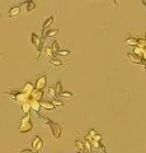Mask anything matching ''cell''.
Listing matches in <instances>:
<instances>
[{
	"mask_svg": "<svg viewBox=\"0 0 146 153\" xmlns=\"http://www.w3.org/2000/svg\"><path fill=\"white\" fill-rule=\"evenodd\" d=\"M51 47H52V50H54V54H55L56 56H57V54L60 52V45H59V41L54 40V41H52V46H51Z\"/></svg>",
	"mask_w": 146,
	"mask_h": 153,
	"instance_id": "ffe728a7",
	"label": "cell"
},
{
	"mask_svg": "<svg viewBox=\"0 0 146 153\" xmlns=\"http://www.w3.org/2000/svg\"><path fill=\"white\" fill-rule=\"evenodd\" d=\"M126 44L130 45V46H135L136 47V46H139V38L128 36V37H126Z\"/></svg>",
	"mask_w": 146,
	"mask_h": 153,
	"instance_id": "5bb4252c",
	"label": "cell"
},
{
	"mask_svg": "<svg viewBox=\"0 0 146 153\" xmlns=\"http://www.w3.org/2000/svg\"><path fill=\"white\" fill-rule=\"evenodd\" d=\"M33 129V124L31 120V115L24 114V116L21 117L19 120V131L21 133H29Z\"/></svg>",
	"mask_w": 146,
	"mask_h": 153,
	"instance_id": "7a4b0ae2",
	"label": "cell"
},
{
	"mask_svg": "<svg viewBox=\"0 0 146 153\" xmlns=\"http://www.w3.org/2000/svg\"><path fill=\"white\" fill-rule=\"evenodd\" d=\"M47 92H48V94L51 96V97H52V100H54V98H57V93H56L55 85H50V87H48V91H47Z\"/></svg>",
	"mask_w": 146,
	"mask_h": 153,
	"instance_id": "7402d4cb",
	"label": "cell"
},
{
	"mask_svg": "<svg viewBox=\"0 0 146 153\" xmlns=\"http://www.w3.org/2000/svg\"><path fill=\"white\" fill-rule=\"evenodd\" d=\"M113 1V4H114V7H117V1H118V0H112Z\"/></svg>",
	"mask_w": 146,
	"mask_h": 153,
	"instance_id": "83f0119b",
	"label": "cell"
},
{
	"mask_svg": "<svg viewBox=\"0 0 146 153\" xmlns=\"http://www.w3.org/2000/svg\"><path fill=\"white\" fill-rule=\"evenodd\" d=\"M52 102L55 103V106H56V107H59V108H64V107H65V103L61 101V100H59V97H57V98H54V100H52Z\"/></svg>",
	"mask_w": 146,
	"mask_h": 153,
	"instance_id": "603a6c76",
	"label": "cell"
},
{
	"mask_svg": "<svg viewBox=\"0 0 146 153\" xmlns=\"http://www.w3.org/2000/svg\"><path fill=\"white\" fill-rule=\"evenodd\" d=\"M0 56H1V54H0Z\"/></svg>",
	"mask_w": 146,
	"mask_h": 153,
	"instance_id": "d6a6232c",
	"label": "cell"
},
{
	"mask_svg": "<svg viewBox=\"0 0 146 153\" xmlns=\"http://www.w3.org/2000/svg\"><path fill=\"white\" fill-rule=\"evenodd\" d=\"M21 108H22V111L24 112V114H29V111L32 110V106H31V102L28 101V102H23L21 105Z\"/></svg>",
	"mask_w": 146,
	"mask_h": 153,
	"instance_id": "ac0fdd59",
	"label": "cell"
},
{
	"mask_svg": "<svg viewBox=\"0 0 146 153\" xmlns=\"http://www.w3.org/2000/svg\"><path fill=\"white\" fill-rule=\"evenodd\" d=\"M21 7H24L26 8V13L27 14H31L34 12L36 9V3L33 1V0H26V1H23L21 4Z\"/></svg>",
	"mask_w": 146,
	"mask_h": 153,
	"instance_id": "8992f818",
	"label": "cell"
},
{
	"mask_svg": "<svg viewBox=\"0 0 146 153\" xmlns=\"http://www.w3.org/2000/svg\"><path fill=\"white\" fill-rule=\"evenodd\" d=\"M60 97H64V98H73V97H74V93H73V92H66V91H64V92L60 94Z\"/></svg>",
	"mask_w": 146,
	"mask_h": 153,
	"instance_id": "cb8c5ba5",
	"label": "cell"
},
{
	"mask_svg": "<svg viewBox=\"0 0 146 153\" xmlns=\"http://www.w3.org/2000/svg\"><path fill=\"white\" fill-rule=\"evenodd\" d=\"M21 9H22V7L21 5H14V7H12L10 9H9V18L10 19H15V18H18V16L21 14Z\"/></svg>",
	"mask_w": 146,
	"mask_h": 153,
	"instance_id": "9c48e42d",
	"label": "cell"
},
{
	"mask_svg": "<svg viewBox=\"0 0 146 153\" xmlns=\"http://www.w3.org/2000/svg\"><path fill=\"white\" fill-rule=\"evenodd\" d=\"M41 106H42V108H45V110H55L56 108V106H55V103L52 102V101H50V100H47V101H41Z\"/></svg>",
	"mask_w": 146,
	"mask_h": 153,
	"instance_id": "7c38bea8",
	"label": "cell"
},
{
	"mask_svg": "<svg viewBox=\"0 0 146 153\" xmlns=\"http://www.w3.org/2000/svg\"><path fill=\"white\" fill-rule=\"evenodd\" d=\"M31 148L33 149L36 153H40L42 151V148H43V140H42V138L40 135H36L33 139L31 142Z\"/></svg>",
	"mask_w": 146,
	"mask_h": 153,
	"instance_id": "277c9868",
	"label": "cell"
},
{
	"mask_svg": "<svg viewBox=\"0 0 146 153\" xmlns=\"http://www.w3.org/2000/svg\"><path fill=\"white\" fill-rule=\"evenodd\" d=\"M126 59L132 64H146V59H144V56L137 55L135 52H127L126 54Z\"/></svg>",
	"mask_w": 146,
	"mask_h": 153,
	"instance_id": "3957f363",
	"label": "cell"
},
{
	"mask_svg": "<svg viewBox=\"0 0 146 153\" xmlns=\"http://www.w3.org/2000/svg\"><path fill=\"white\" fill-rule=\"evenodd\" d=\"M0 18H1V16H0Z\"/></svg>",
	"mask_w": 146,
	"mask_h": 153,
	"instance_id": "1f68e13d",
	"label": "cell"
},
{
	"mask_svg": "<svg viewBox=\"0 0 146 153\" xmlns=\"http://www.w3.org/2000/svg\"><path fill=\"white\" fill-rule=\"evenodd\" d=\"M41 38L42 37H38V35L37 33H32V36H31V44H32V46L34 47V49L37 50L38 49V46H40V44H41Z\"/></svg>",
	"mask_w": 146,
	"mask_h": 153,
	"instance_id": "30bf717a",
	"label": "cell"
},
{
	"mask_svg": "<svg viewBox=\"0 0 146 153\" xmlns=\"http://www.w3.org/2000/svg\"><path fill=\"white\" fill-rule=\"evenodd\" d=\"M52 23H54V16H50L48 18H46L43 21V23H42V32L47 31V28L52 25Z\"/></svg>",
	"mask_w": 146,
	"mask_h": 153,
	"instance_id": "4fadbf2b",
	"label": "cell"
},
{
	"mask_svg": "<svg viewBox=\"0 0 146 153\" xmlns=\"http://www.w3.org/2000/svg\"><path fill=\"white\" fill-rule=\"evenodd\" d=\"M75 147H76V149L79 151V152H85L87 149H85V143H84V140H81L80 138H78L76 137V139H75Z\"/></svg>",
	"mask_w": 146,
	"mask_h": 153,
	"instance_id": "8fae6325",
	"label": "cell"
},
{
	"mask_svg": "<svg viewBox=\"0 0 146 153\" xmlns=\"http://www.w3.org/2000/svg\"><path fill=\"white\" fill-rule=\"evenodd\" d=\"M43 94H45V92L42 89H36L34 88V91L31 93V97H32V101H43Z\"/></svg>",
	"mask_w": 146,
	"mask_h": 153,
	"instance_id": "ba28073f",
	"label": "cell"
},
{
	"mask_svg": "<svg viewBox=\"0 0 146 153\" xmlns=\"http://www.w3.org/2000/svg\"><path fill=\"white\" fill-rule=\"evenodd\" d=\"M76 153H83V152H79V151H78V152H76Z\"/></svg>",
	"mask_w": 146,
	"mask_h": 153,
	"instance_id": "f546056e",
	"label": "cell"
},
{
	"mask_svg": "<svg viewBox=\"0 0 146 153\" xmlns=\"http://www.w3.org/2000/svg\"><path fill=\"white\" fill-rule=\"evenodd\" d=\"M145 40H146V32H145Z\"/></svg>",
	"mask_w": 146,
	"mask_h": 153,
	"instance_id": "f1b7e54d",
	"label": "cell"
},
{
	"mask_svg": "<svg viewBox=\"0 0 146 153\" xmlns=\"http://www.w3.org/2000/svg\"><path fill=\"white\" fill-rule=\"evenodd\" d=\"M67 55H70L69 50H60V52L57 54V56H67Z\"/></svg>",
	"mask_w": 146,
	"mask_h": 153,
	"instance_id": "484cf974",
	"label": "cell"
},
{
	"mask_svg": "<svg viewBox=\"0 0 146 153\" xmlns=\"http://www.w3.org/2000/svg\"><path fill=\"white\" fill-rule=\"evenodd\" d=\"M37 117L41 120V123H43L45 125H47L50 128L51 137L55 138V139H59V138L61 137V131H62V126H61V124L55 123V121H52L51 119L46 117V116H42V115H40L38 112H37Z\"/></svg>",
	"mask_w": 146,
	"mask_h": 153,
	"instance_id": "6da1fadb",
	"label": "cell"
},
{
	"mask_svg": "<svg viewBox=\"0 0 146 153\" xmlns=\"http://www.w3.org/2000/svg\"><path fill=\"white\" fill-rule=\"evenodd\" d=\"M19 153H36L32 148H23V149L19 151Z\"/></svg>",
	"mask_w": 146,
	"mask_h": 153,
	"instance_id": "4316f807",
	"label": "cell"
},
{
	"mask_svg": "<svg viewBox=\"0 0 146 153\" xmlns=\"http://www.w3.org/2000/svg\"><path fill=\"white\" fill-rule=\"evenodd\" d=\"M89 153H93V152H89Z\"/></svg>",
	"mask_w": 146,
	"mask_h": 153,
	"instance_id": "4dcf8cb0",
	"label": "cell"
},
{
	"mask_svg": "<svg viewBox=\"0 0 146 153\" xmlns=\"http://www.w3.org/2000/svg\"><path fill=\"white\" fill-rule=\"evenodd\" d=\"M34 87H36V89H42V91L47 87V75L46 74H42L37 78Z\"/></svg>",
	"mask_w": 146,
	"mask_h": 153,
	"instance_id": "5b68a950",
	"label": "cell"
},
{
	"mask_svg": "<svg viewBox=\"0 0 146 153\" xmlns=\"http://www.w3.org/2000/svg\"><path fill=\"white\" fill-rule=\"evenodd\" d=\"M31 106H32V110H33L34 112H40V110L42 108L40 101H31Z\"/></svg>",
	"mask_w": 146,
	"mask_h": 153,
	"instance_id": "d6986e66",
	"label": "cell"
},
{
	"mask_svg": "<svg viewBox=\"0 0 146 153\" xmlns=\"http://www.w3.org/2000/svg\"><path fill=\"white\" fill-rule=\"evenodd\" d=\"M55 89H56V93H57V97H60V94L64 92L62 84H61L60 80H59V82H56V84H55Z\"/></svg>",
	"mask_w": 146,
	"mask_h": 153,
	"instance_id": "44dd1931",
	"label": "cell"
},
{
	"mask_svg": "<svg viewBox=\"0 0 146 153\" xmlns=\"http://www.w3.org/2000/svg\"><path fill=\"white\" fill-rule=\"evenodd\" d=\"M50 65L52 69H66V65H64V63L61 60H59L57 57H54V59L50 60Z\"/></svg>",
	"mask_w": 146,
	"mask_h": 153,
	"instance_id": "52a82bcc",
	"label": "cell"
},
{
	"mask_svg": "<svg viewBox=\"0 0 146 153\" xmlns=\"http://www.w3.org/2000/svg\"><path fill=\"white\" fill-rule=\"evenodd\" d=\"M18 93H19V91H18V89H12V91H8V92H4V96H8L10 100L15 101Z\"/></svg>",
	"mask_w": 146,
	"mask_h": 153,
	"instance_id": "2e32d148",
	"label": "cell"
},
{
	"mask_svg": "<svg viewBox=\"0 0 146 153\" xmlns=\"http://www.w3.org/2000/svg\"><path fill=\"white\" fill-rule=\"evenodd\" d=\"M88 134H89V137H90L92 139H93V138L95 137L97 134H99V133H98V131L95 130V129H89V133H88Z\"/></svg>",
	"mask_w": 146,
	"mask_h": 153,
	"instance_id": "d4e9b609",
	"label": "cell"
},
{
	"mask_svg": "<svg viewBox=\"0 0 146 153\" xmlns=\"http://www.w3.org/2000/svg\"><path fill=\"white\" fill-rule=\"evenodd\" d=\"M57 32H59V30H48V31H45V32H42V37H54V36H56L57 35Z\"/></svg>",
	"mask_w": 146,
	"mask_h": 153,
	"instance_id": "e0dca14e",
	"label": "cell"
},
{
	"mask_svg": "<svg viewBox=\"0 0 146 153\" xmlns=\"http://www.w3.org/2000/svg\"><path fill=\"white\" fill-rule=\"evenodd\" d=\"M34 85L33 84H32V83H29V82H28V83H26L24 85H23V89H22V92H24V93H32V92H33V91H34Z\"/></svg>",
	"mask_w": 146,
	"mask_h": 153,
	"instance_id": "9a60e30c",
	"label": "cell"
}]
</instances>
